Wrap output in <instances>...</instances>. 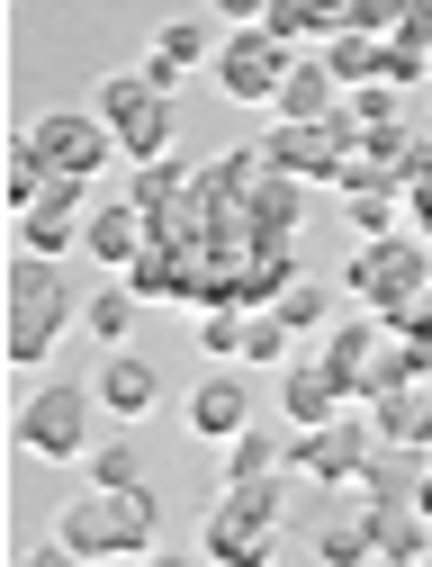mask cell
Wrapping results in <instances>:
<instances>
[{
	"mask_svg": "<svg viewBox=\"0 0 432 567\" xmlns=\"http://www.w3.org/2000/svg\"><path fill=\"white\" fill-rule=\"evenodd\" d=\"M45 181H54V172H45V154L28 145V126H19V135H10V154H0V198H10V217H19V207H28Z\"/></svg>",
	"mask_w": 432,
	"mask_h": 567,
	"instance_id": "obj_20",
	"label": "cell"
},
{
	"mask_svg": "<svg viewBox=\"0 0 432 567\" xmlns=\"http://www.w3.org/2000/svg\"><path fill=\"white\" fill-rule=\"evenodd\" d=\"M91 423H100V388H72V379H37L10 414V442L45 468H72L91 460Z\"/></svg>",
	"mask_w": 432,
	"mask_h": 567,
	"instance_id": "obj_3",
	"label": "cell"
},
{
	"mask_svg": "<svg viewBox=\"0 0 432 567\" xmlns=\"http://www.w3.org/2000/svg\"><path fill=\"white\" fill-rule=\"evenodd\" d=\"M279 405H288V423L307 433V423H333V414L360 405V396H351V379H342L333 361H298V370L279 379Z\"/></svg>",
	"mask_w": 432,
	"mask_h": 567,
	"instance_id": "obj_11",
	"label": "cell"
},
{
	"mask_svg": "<svg viewBox=\"0 0 432 567\" xmlns=\"http://www.w3.org/2000/svg\"><path fill=\"white\" fill-rule=\"evenodd\" d=\"M370 423H379V442H414V451H432V370L405 379V388H388V396H370Z\"/></svg>",
	"mask_w": 432,
	"mask_h": 567,
	"instance_id": "obj_15",
	"label": "cell"
},
{
	"mask_svg": "<svg viewBox=\"0 0 432 567\" xmlns=\"http://www.w3.org/2000/svg\"><path fill=\"white\" fill-rule=\"evenodd\" d=\"M316 558H325V567H360V558H379V549H370V514H351V523L316 532Z\"/></svg>",
	"mask_w": 432,
	"mask_h": 567,
	"instance_id": "obj_26",
	"label": "cell"
},
{
	"mask_svg": "<svg viewBox=\"0 0 432 567\" xmlns=\"http://www.w3.org/2000/svg\"><path fill=\"white\" fill-rule=\"evenodd\" d=\"M91 109L117 126V154H135V163H163L172 154V91L154 82V73H144V63H135V73H109L100 91H91Z\"/></svg>",
	"mask_w": 432,
	"mask_h": 567,
	"instance_id": "obj_5",
	"label": "cell"
},
{
	"mask_svg": "<svg viewBox=\"0 0 432 567\" xmlns=\"http://www.w3.org/2000/svg\"><path fill=\"white\" fill-rule=\"evenodd\" d=\"M82 477H91V486H144V442H135V433H109V442H91Z\"/></svg>",
	"mask_w": 432,
	"mask_h": 567,
	"instance_id": "obj_21",
	"label": "cell"
},
{
	"mask_svg": "<svg viewBox=\"0 0 432 567\" xmlns=\"http://www.w3.org/2000/svg\"><path fill=\"white\" fill-rule=\"evenodd\" d=\"M325 307H333V289H316V279H288V289L270 298V316H279L288 333H316V324H325Z\"/></svg>",
	"mask_w": 432,
	"mask_h": 567,
	"instance_id": "obj_25",
	"label": "cell"
},
{
	"mask_svg": "<svg viewBox=\"0 0 432 567\" xmlns=\"http://www.w3.org/2000/svg\"><path fill=\"white\" fill-rule=\"evenodd\" d=\"M342 289H351L360 307H379V316H405V307L432 289V252H423L414 235H360Z\"/></svg>",
	"mask_w": 432,
	"mask_h": 567,
	"instance_id": "obj_4",
	"label": "cell"
},
{
	"mask_svg": "<svg viewBox=\"0 0 432 567\" xmlns=\"http://www.w3.org/2000/svg\"><path fill=\"white\" fill-rule=\"evenodd\" d=\"M432 73V45H414V37H379V82H423Z\"/></svg>",
	"mask_w": 432,
	"mask_h": 567,
	"instance_id": "obj_28",
	"label": "cell"
},
{
	"mask_svg": "<svg viewBox=\"0 0 432 567\" xmlns=\"http://www.w3.org/2000/svg\"><path fill=\"white\" fill-rule=\"evenodd\" d=\"M72 324H82V298H72L63 261L54 252H19L10 279H0V351H10V370H45Z\"/></svg>",
	"mask_w": 432,
	"mask_h": 567,
	"instance_id": "obj_1",
	"label": "cell"
},
{
	"mask_svg": "<svg viewBox=\"0 0 432 567\" xmlns=\"http://www.w3.org/2000/svg\"><path fill=\"white\" fill-rule=\"evenodd\" d=\"M325 63L342 73V91L351 82H379V37L370 28H342V37H325Z\"/></svg>",
	"mask_w": 432,
	"mask_h": 567,
	"instance_id": "obj_22",
	"label": "cell"
},
{
	"mask_svg": "<svg viewBox=\"0 0 432 567\" xmlns=\"http://www.w3.org/2000/svg\"><path fill=\"white\" fill-rule=\"evenodd\" d=\"M144 244H154V217H144L135 198H109V207H91V226H82V252H91V261L126 270Z\"/></svg>",
	"mask_w": 432,
	"mask_h": 567,
	"instance_id": "obj_13",
	"label": "cell"
},
{
	"mask_svg": "<svg viewBox=\"0 0 432 567\" xmlns=\"http://www.w3.org/2000/svg\"><path fill=\"white\" fill-rule=\"evenodd\" d=\"M388 333H397V324H388L379 307H370V316H351V324H333V333H325V361H333V370L351 379V396H360V370H370V351H379Z\"/></svg>",
	"mask_w": 432,
	"mask_h": 567,
	"instance_id": "obj_18",
	"label": "cell"
},
{
	"mask_svg": "<svg viewBox=\"0 0 432 567\" xmlns=\"http://www.w3.org/2000/svg\"><path fill=\"white\" fill-rule=\"evenodd\" d=\"M207 10L226 19V28H244V19H261V10H270V0H207Z\"/></svg>",
	"mask_w": 432,
	"mask_h": 567,
	"instance_id": "obj_30",
	"label": "cell"
},
{
	"mask_svg": "<svg viewBox=\"0 0 432 567\" xmlns=\"http://www.w3.org/2000/svg\"><path fill=\"white\" fill-rule=\"evenodd\" d=\"M244 316L253 307H198V351L207 361H244Z\"/></svg>",
	"mask_w": 432,
	"mask_h": 567,
	"instance_id": "obj_24",
	"label": "cell"
},
{
	"mask_svg": "<svg viewBox=\"0 0 432 567\" xmlns=\"http://www.w3.org/2000/svg\"><path fill=\"white\" fill-rule=\"evenodd\" d=\"M216 37H226V28H207V19H172V28L154 37V54H144V73H154V82L172 91L181 73H198V63H216Z\"/></svg>",
	"mask_w": 432,
	"mask_h": 567,
	"instance_id": "obj_16",
	"label": "cell"
},
{
	"mask_svg": "<svg viewBox=\"0 0 432 567\" xmlns=\"http://www.w3.org/2000/svg\"><path fill=\"white\" fill-rule=\"evenodd\" d=\"M28 145L45 154V172H72V181H91V172L117 154V126H109L100 109H45V117L28 126Z\"/></svg>",
	"mask_w": 432,
	"mask_h": 567,
	"instance_id": "obj_8",
	"label": "cell"
},
{
	"mask_svg": "<svg viewBox=\"0 0 432 567\" xmlns=\"http://www.w3.org/2000/svg\"><path fill=\"white\" fill-rule=\"evenodd\" d=\"M298 54H307V45H288V37H270L261 19H244V28H226V37H216V63H207V73L226 82V100H261V109H270Z\"/></svg>",
	"mask_w": 432,
	"mask_h": 567,
	"instance_id": "obj_6",
	"label": "cell"
},
{
	"mask_svg": "<svg viewBox=\"0 0 432 567\" xmlns=\"http://www.w3.org/2000/svg\"><path fill=\"white\" fill-rule=\"evenodd\" d=\"M244 423H253V388H244L235 370H207V379L189 388V433H198V442H235Z\"/></svg>",
	"mask_w": 432,
	"mask_h": 567,
	"instance_id": "obj_12",
	"label": "cell"
},
{
	"mask_svg": "<svg viewBox=\"0 0 432 567\" xmlns=\"http://www.w3.org/2000/svg\"><path fill=\"white\" fill-rule=\"evenodd\" d=\"M351 10V28H370V37H397L405 28V0H342Z\"/></svg>",
	"mask_w": 432,
	"mask_h": 567,
	"instance_id": "obj_29",
	"label": "cell"
},
{
	"mask_svg": "<svg viewBox=\"0 0 432 567\" xmlns=\"http://www.w3.org/2000/svg\"><path fill=\"white\" fill-rule=\"evenodd\" d=\"M288 342H298V333H288L270 307H253V316H244V361H253V370H261V361H288Z\"/></svg>",
	"mask_w": 432,
	"mask_h": 567,
	"instance_id": "obj_27",
	"label": "cell"
},
{
	"mask_svg": "<svg viewBox=\"0 0 432 567\" xmlns=\"http://www.w3.org/2000/svg\"><path fill=\"white\" fill-rule=\"evenodd\" d=\"M370 451H379L370 405H342L333 423H307V433H288V468H307V477H325V486H360Z\"/></svg>",
	"mask_w": 432,
	"mask_h": 567,
	"instance_id": "obj_7",
	"label": "cell"
},
{
	"mask_svg": "<svg viewBox=\"0 0 432 567\" xmlns=\"http://www.w3.org/2000/svg\"><path fill=\"white\" fill-rule=\"evenodd\" d=\"M135 307H144V289H135V279H117V289H100V298H82V333L117 351V342L135 333Z\"/></svg>",
	"mask_w": 432,
	"mask_h": 567,
	"instance_id": "obj_19",
	"label": "cell"
},
{
	"mask_svg": "<svg viewBox=\"0 0 432 567\" xmlns=\"http://www.w3.org/2000/svg\"><path fill=\"white\" fill-rule=\"evenodd\" d=\"M414 514L432 523V451H423V477H414Z\"/></svg>",
	"mask_w": 432,
	"mask_h": 567,
	"instance_id": "obj_31",
	"label": "cell"
},
{
	"mask_svg": "<svg viewBox=\"0 0 432 567\" xmlns=\"http://www.w3.org/2000/svg\"><path fill=\"white\" fill-rule=\"evenodd\" d=\"M288 433H298V423H288ZM288 433L244 423L235 442H216V460H226V477H279V468H288Z\"/></svg>",
	"mask_w": 432,
	"mask_h": 567,
	"instance_id": "obj_17",
	"label": "cell"
},
{
	"mask_svg": "<svg viewBox=\"0 0 432 567\" xmlns=\"http://www.w3.org/2000/svg\"><path fill=\"white\" fill-rule=\"evenodd\" d=\"M163 549V514H154V486H91L82 477V505H63L54 523V558H154Z\"/></svg>",
	"mask_w": 432,
	"mask_h": 567,
	"instance_id": "obj_2",
	"label": "cell"
},
{
	"mask_svg": "<svg viewBox=\"0 0 432 567\" xmlns=\"http://www.w3.org/2000/svg\"><path fill=\"white\" fill-rule=\"evenodd\" d=\"M397 217H405V189H388V181H360L351 189V226L360 235H397Z\"/></svg>",
	"mask_w": 432,
	"mask_h": 567,
	"instance_id": "obj_23",
	"label": "cell"
},
{
	"mask_svg": "<svg viewBox=\"0 0 432 567\" xmlns=\"http://www.w3.org/2000/svg\"><path fill=\"white\" fill-rule=\"evenodd\" d=\"M10 226H19V252H54V261H63L72 244H82V226H91V207H82V181H72V172H54V181H45V189L19 207Z\"/></svg>",
	"mask_w": 432,
	"mask_h": 567,
	"instance_id": "obj_9",
	"label": "cell"
},
{
	"mask_svg": "<svg viewBox=\"0 0 432 567\" xmlns=\"http://www.w3.org/2000/svg\"><path fill=\"white\" fill-rule=\"evenodd\" d=\"M91 388H100V414H109V423H144V414L163 405V370H154V361H135L126 342L100 361V379H91Z\"/></svg>",
	"mask_w": 432,
	"mask_h": 567,
	"instance_id": "obj_10",
	"label": "cell"
},
{
	"mask_svg": "<svg viewBox=\"0 0 432 567\" xmlns=\"http://www.w3.org/2000/svg\"><path fill=\"white\" fill-rule=\"evenodd\" d=\"M270 109H279V117H333V109H342V73L325 63V45H307L298 63H288V82H279Z\"/></svg>",
	"mask_w": 432,
	"mask_h": 567,
	"instance_id": "obj_14",
	"label": "cell"
}]
</instances>
